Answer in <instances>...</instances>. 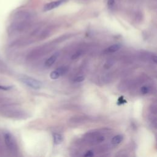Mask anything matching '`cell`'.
Masks as SVG:
<instances>
[{"label":"cell","mask_w":157,"mask_h":157,"mask_svg":"<svg viewBox=\"0 0 157 157\" xmlns=\"http://www.w3.org/2000/svg\"><path fill=\"white\" fill-rule=\"evenodd\" d=\"M20 80L24 84L33 89H40L42 86V83L40 81L29 76L23 75L20 77Z\"/></svg>","instance_id":"6da1fadb"},{"label":"cell","mask_w":157,"mask_h":157,"mask_svg":"<svg viewBox=\"0 0 157 157\" xmlns=\"http://www.w3.org/2000/svg\"><path fill=\"white\" fill-rule=\"evenodd\" d=\"M4 139L6 145L11 150H14L16 149V144L15 142L10 133H6L4 134Z\"/></svg>","instance_id":"7a4b0ae2"},{"label":"cell","mask_w":157,"mask_h":157,"mask_svg":"<svg viewBox=\"0 0 157 157\" xmlns=\"http://www.w3.org/2000/svg\"><path fill=\"white\" fill-rule=\"evenodd\" d=\"M63 2V0H58V1H52L50 2H48L44 6V11H48L51 10L53 9L56 8L59 6H60Z\"/></svg>","instance_id":"3957f363"},{"label":"cell","mask_w":157,"mask_h":157,"mask_svg":"<svg viewBox=\"0 0 157 157\" xmlns=\"http://www.w3.org/2000/svg\"><path fill=\"white\" fill-rule=\"evenodd\" d=\"M66 72V68L64 67L58 68L56 70L52 71L50 73V77L52 79H57L61 75L64 74Z\"/></svg>","instance_id":"277c9868"},{"label":"cell","mask_w":157,"mask_h":157,"mask_svg":"<svg viewBox=\"0 0 157 157\" xmlns=\"http://www.w3.org/2000/svg\"><path fill=\"white\" fill-rule=\"evenodd\" d=\"M121 48V45L118 44H113L112 45H110V47H109L108 48H107L104 52L106 53H114L117 51H118L120 48Z\"/></svg>","instance_id":"5b68a950"},{"label":"cell","mask_w":157,"mask_h":157,"mask_svg":"<svg viewBox=\"0 0 157 157\" xmlns=\"http://www.w3.org/2000/svg\"><path fill=\"white\" fill-rule=\"evenodd\" d=\"M58 56V53H55L54 55H53L52 56H51L50 58H48L45 62V66L47 67H50L51 66L56 60Z\"/></svg>","instance_id":"8992f818"},{"label":"cell","mask_w":157,"mask_h":157,"mask_svg":"<svg viewBox=\"0 0 157 157\" xmlns=\"http://www.w3.org/2000/svg\"><path fill=\"white\" fill-rule=\"evenodd\" d=\"M53 142L56 145H58L61 144L63 141V136L59 134H57V133L54 134L53 136Z\"/></svg>","instance_id":"52a82bcc"},{"label":"cell","mask_w":157,"mask_h":157,"mask_svg":"<svg viewBox=\"0 0 157 157\" xmlns=\"http://www.w3.org/2000/svg\"><path fill=\"white\" fill-rule=\"evenodd\" d=\"M123 140V136L121 135H117L114 136L111 140V142L113 145L119 144Z\"/></svg>","instance_id":"ba28073f"},{"label":"cell","mask_w":157,"mask_h":157,"mask_svg":"<svg viewBox=\"0 0 157 157\" xmlns=\"http://www.w3.org/2000/svg\"><path fill=\"white\" fill-rule=\"evenodd\" d=\"M150 88L147 86H144L140 88V92L144 94H146L147 93H148L150 92Z\"/></svg>","instance_id":"9c48e42d"},{"label":"cell","mask_w":157,"mask_h":157,"mask_svg":"<svg viewBox=\"0 0 157 157\" xmlns=\"http://www.w3.org/2000/svg\"><path fill=\"white\" fill-rule=\"evenodd\" d=\"M112 65H113V62H112V61L109 60V61H107L106 62V63L105 64L104 67H105V68H109V67H111Z\"/></svg>","instance_id":"30bf717a"},{"label":"cell","mask_w":157,"mask_h":157,"mask_svg":"<svg viewBox=\"0 0 157 157\" xmlns=\"http://www.w3.org/2000/svg\"><path fill=\"white\" fill-rule=\"evenodd\" d=\"M84 77L83 76H78L76 78H75L74 79V81L76 82H82L84 80Z\"/></svg>","instance_id":"8fae6325"},{"label":"cell","mask_w":157,"mask_h":157,"mask_svg":"<svg viewBox=\"0 0 157 157\" xmlns=\"http://www.w3.org/2000/svg\"><path fill=\"white\" fill-rule=\"evenodd\" d=\"M115 4V0H108L107 1V5L108 6L111 8Z\"/></svg>","instance_id":"7c38bea8"},{"label":"cell","mask_w":157,"mask_h":157,"mask_svg":"<svg viewBox=\"0 0 157 157\" xmlns=\"http://www.w3.org/2000/svg\"><path fill=\"white\" fill-rule=\"evenodd\" d=\"M93 155H94V153H93V151H87V152L84 155L85 156H93Z\"/></svg>","instance_id":"4fadbf2b"},{"label":"cell","mask_w":157,"mask_h":157,"mask_svg":"<svg viewBox=\"0 0 157 157\" xmlns=\"http://www.w3.org/2000/svg\"><path fill=\"white\" fill-rule=\"evenodd\" d=\"M81 55V53L80 52H77L76 53H75L73 56H72V59H75V58H78L80 55Z\"/></svg>","instance_id":"5bb4252c"}]
</instances>
